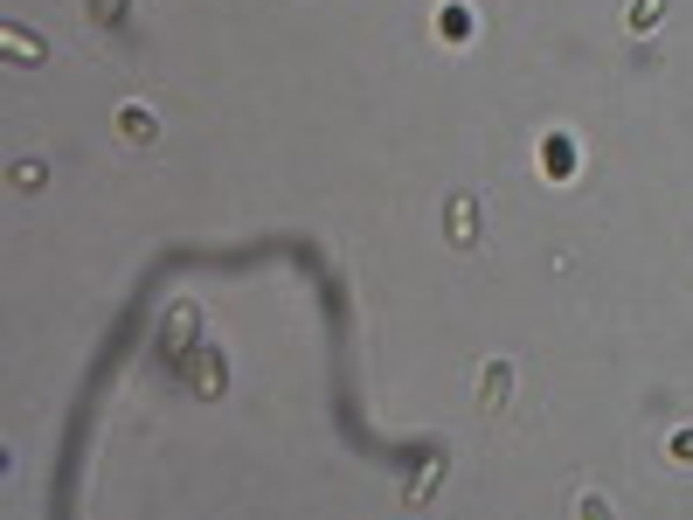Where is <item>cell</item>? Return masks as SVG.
<instances>
[{
  "instance_id": "cell-1",
  "label": "cell",
  "mask_w": 693,
  "mask_h": 520,
  "mask_svg": "<svg viewBox=\"0 0 693 520\" xmlns=\"http://www.w3.org/2000/svg\"><path fill=\"white\" fill-rule=\"evenodd\" d=\"M118 139L133 146V153H146L153 139H160V118H153V104H118Z\"/></svg>"
},
{
  "instance_id": "cell-2",
  "label": "cell",
  "mask_w": 693,
  "mask_h": 520,
  "mask_svg": "<svg viewBox=\"0 0 693 520\" xmlns=\"http://www.w3.org/2000/svg\"><path fill=\"white\" fill-rule=\"evenodd\" d=\"M506 396H513V361L479 368V409H506Z\"/></svg>"
},
{
  "instance_id": "cell-3",
  "label": "cell",
  "mask_w": 693,
  "mask_h": 520,
  "mask_svg": "<svg viewBox=\"0 0 693 520\" xmlns=\"http://www.w3.org/2000/svg\"><path fill=\"white\" fill-rule=\"evenodd\" d=\"M438 35H444L451 49L472 42V8H465V0H444V8H438Z\"/></svg>"
},
{
  "instance_id": "cell-4",
  "label": "cell",
  "mask_w": 693,
  "mask_h": 520,
  "mask_svg": "<svg viewBox=\"0 0 693 520\" xmlns=\"http://www.w3.org/2000/svg\"><path fill=\"white\" fill-rule=\"evenodd\" d=\"M659 21H665V0H631V14H624V29H631V35H652V29H659Z\"/></svg>"
},
{
  "instance_id": "cell-5",
  "label": "cell",
  "mask_w": 693,
  "mask_h": 520,
  "mask_svg": "<svg viewBox=\"0 0 693 520\" xmlns=\"http://www.w3.org/2000/svg\"><path fill=\"white\" fill-rule=\"evenodd\" d=\"M542 160H548V174H555V180H569V174H576V146H569V139H548Z\"/></svg>"
},
{
  "instance_id": "cell-6",
  "label": "cell",
  "mask_w": 693,
  "mask_h": 520,
  "mask_svg": "<svg viewBox=\"0 0 693 520\" xmlns=\"http://www.w3.org/2000/svg\"><path fill=\"white\" fill-rule=\"evenodd\" d=\"M8 56H14V63H42V56H49V49H42L35 35H21V29H8Z\"/></svg>"
},
{
  "instance_id": "cell-7",
  "label": "cell",
  "mask_w": 693,
  "mask_h": 520,
  "mask_svg": "<svg viewBox=\"0 0 693 520\" xmlns=\"http://www.w3.org/2000/svg\"><path fill=\"white\" fill-rule=\"evenodd\" d=\"M576 520H610V500H603V492H582V500H576Z\"/></svg>"
},
{
  "instance_id": "cell-8",
  "label": "cell",
  "mask_w": 693,
  "mask_h": 520,
  "mask_svg": "<svg viewBox=\"0 0 693 520\" xmlns=\"http://www.w3.org/2000/svg\"><path fill=\"white\" fill-rule=\"evenodd\" d=\"M14 180H21V188H49V167H35V160H21V167H14Z\"/></svg>"
},
{
  "instance_id": "cell-9",
  "label": "cell",
  "mask_w": 693,
  "mask_h": 520,
  "mask_svg": "<svg viewBox=\"0 0 693 520\" xmlns=\"http://www.w3.org/2000/svg\"><path fill=\"white\" fill-rule=\"evenodd\" d=\"M673 458H680V465H693V430H680V437H673Z\"/></svg>"
}]
</instances>
